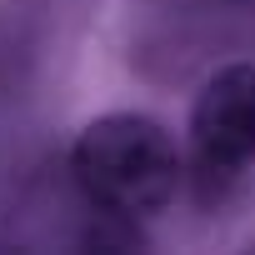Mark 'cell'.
I'll return each instance as SVG.
<instances>
[{"label":"cell","instance_id":"6da1fadb","mask_svg":"<svg viewBox=\"0 0 255 255\" xmlns=\"http://www.w3.org/2000/svg\"><path fill=\"white\" fill-rule=\"evenodd\" d=\"M70 175L100 215L145 220L175 200L185 180V160L160 120L120 110V115L90 120L80 130L70 150Z\"/></svg>","mask_w":255,"mask_h":255},{"label":"cell","instance_id":"7a4b0ae2","mask_svg":"<svg viewBox=\"0 0 255 255\" xmlns=\"http://www.w3.org/2000/svg\"><path fill=\"white\" fill-rule=\"evenodd\" d=\"M190 150L220 170L255 165V65L215 70L190 105Z\"/></svg>","mask_w":255,"mask_h":255}]
</instances>
